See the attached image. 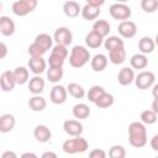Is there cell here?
<instances>
[{
    "mask_svg": "<svg viewBox=\"0 0 158 158\" xmlns=\"http://www.w3.org/2000/svg\"><path fill=\"white\" fill-rule=\"evenodd\" d=\"M128 141L135 148H141L147 143V131L141 122H132L128 126Z\"/></svg>",
    "mask_w": 158,
    "mask_h": 158,
    "instance_id": "1",
    "label": "cell"
},
{
    "mask_svg": "<svg viewBox=\"0 0 158 158\" xmlns=\"http://www.w3.org/2000/svg\"><path fill=\"white\" fill-rule=\"evenodd\" d=\"M89 59H90L89 51L81 46H75L72 49V53L69 57V64L73 68H81L89 62Z\"/></svg>",
    "mask_w": 158,
    "mask_h": 158,
    "instance_id": "2",
    "label": "cell"
},
{
    "mask_svg": "<svg viewBox=\"0 0 158 158\" xmlns=\"http://www.w3.org/2000/svg\"><path fill=\"white\" fill-rule=\"evenodd\" d=\"M88 149V142L85 138H81L80 136L77 138L67 139L63 143V151L68 154H74V153H83Z\"/></svg>",
    "mask_w": 158,
    "mask_h": 158,
    "instance_id": "3",
    "label": "cell"
},
{
    "mask_svg": "<svg viewBox=\"0 0 158 158\" xmlns=\"http://www.w3.org/2000/svg\"><path fill=\"white\" fill-rule=\"evenodd\" d=\"M36 6H37L36 0H20L12 4V11L17 16H25L31 11H33Z\"/></svg>",
    "mask_w": 158,
    "mask_h": 158,
    "instance_id": "4",
    "label": "cell"
},
{
    "mask_svg": "<svg viewBox=\"0 0 158 158\" xmlns=\"http://www.w3.org/2000/svg\"><path fill=\"white\" fill-rule=\"evenodd\" d=\"M109 11H110V15L112 16V19L121 20V22L127 21V19H130V16H131V9L125 4H114L110 6Z\"/></svg>",
    "mask_w": 158,
    "mask_h": 158,
    "instance_id": "5",
    "label": "cell"
},
{
    "mask_svg": "<svg viewBox=\"0 0 158 158\" xmlns=\"http://www.w3.org/2000/svg\"><path fill=\"white\" fill-rule=\"evenodd\" d=\"M154 74L152 72H142L137 75V78L135 79L136 81V86L141 90H146L148 88H151L154 83Z\"/></svg>",
    "mask_w": 158,
    "mask_h": 158,
    "instance_id": "6",
    "label": "cell"
},
{
    "mask_svg": "<svg viewBox=\"0 0 158 158\" xmlns=\"http://www.w3.org/2000/svg\"><path fill=\"white\" fill-rule=\"evenodd\" d=\"M72 40H73V36H72V32L69 28L67 27H59L54 32V41L57 42V44H60V46H68L72 43Z\"/></svg>",
    "mask_w": 158,
    "mask_h": 158,
    "instance_id": "7",
    "label": "cell"
},
{
    "mask_svg": "<svg viewBox=\"0 0 158 158\" xmlns=\"http://www.w3.org/2000/svg\"><path fill=\"white\" fill-rule=\"evenodd\" d=\"M117 31L123 38H132L137 33V26L132 21H122L118 25Z\"/></svg>",
    "mask_w": 158,
    "mask_h": 158,
    "instance_id": "8",
    "label": "cell"
},
{
    "mask_svg": "<svg viewBox=\"0 0 158 158\" xmlns=\"http://www.w3.org/2000/svg\"><path fill=\"white\" fill-rule=\"evenodd\" d=\"M49 98H51V101L53 104L60 105L67 100V89L62 85H56L52 88Z\"/></svg>",
    "mask_w": 158,
    "mask_h": 158,
    "instance_id": "9",
    "label": "cell"
},
{
    "mask_svg": "<svg viewBox=\"0 0 158 158\" xmlns=\"http://www.w3.org/2000/svg\"><path fill=\"white\" fill-rule=\"evenodd\" d=\"M15 78H14V72L5 70L0 75V86L4 91H11L15 88Z\"/></svg>",
    "mask_w": 158,
    "mask_h": 158,
    "instance_id": "10",
    "label": "cell"
},
{
    "mask_svg": "<svg viewBox=\"0 0 158 158\" xmlns=\"http://www.w3.org/2000/svg\"><path fill=\"white\" fill-rule=\"evenodd\" d=\"M63 128L69 136L74 137H79L83 132V125L77 120H67L63 123Z\"/></svg>",
    "mask_w": 158,
    "mask_h": 158,
    "instance_id": "11",
    "label": "cell"
},
{
    "mask_svg": "<svg viewBox=\"0 0 158 158\" xmlns=\"http://www.w3.org/2000/svg\"><path fill=\"white\" fill-rule=\"evenodd\" d=\"M33 135H35V138H36L38 142H42V143L48 142V141L51 139V137H52V133H51L49 128H48L47 126H44V125H38V126L35 128Z\"/></svg>",
    "mask_w": 158,
    "mask_h": 158,
    "instance_id": "12",
    "label": "cell"
},
{
    "mask_svg": "<svg viewBox=\"0 0 158 158\" xmlns=\"http://www.w3.org/2000/svg\"><path fill=\"white\" fill-rule=\"evenodd\" d=\"M0 32L4 36H11L15 32V23L10 17L7 16L0 17Z\"/></svg>",
    "mask_w": 158,
    "mask_h": 158,
    "instance_id": "13",
    "label": "cell"
},
{
    "mask_svg": "<svg viewBox=\"0 0 158 158\" xmlns=\"http://www.w3.org/2000/svg\"><path fill=\"white\" fill-rule=\"evenodd\" d=\"M117 79L121 85H123V86L130 85L135 79V73L131 68H122L117 75Z\"/></svg>",
    "mask_w": 158,
    "mask_h": 158,
    "instance_id": "14",
    "label": "cell"
},
{
    "mask_svg": "<svg viewBox=\"0 0 158 158\" xmlns=\"http://www.w3.org/2000/svg\"><path fill=\"white\" fill-rule=\"evenodd\" d=\"M28 67L31 69L32 73L35 74H41L44 72L46 69V60L42 57H37V58H31L28 60Z\"/></svg>",
    "mask_w": 158,
    "mask_h": 158,
    "instance_id": "15",
    "label": "cell"
},
{
    "mask_svg": "<svg viewBox=\"0 0 158 158\" xmlns=\"http://www.w3.org/2000/svg\"><path fill=\"white\" fill-rule=\"evenodd\" d=\"M15 126V117L11 114H5L0 117V131L6 133L10 132Z\"/></svg>",
    "mask_w": 158,
    "mask_h": 158,
    "instance_id": "16",
    "label": "cell"
},
{
    "mask_svg": "<svg viewBox=\"0 0 158 158\" xmlns=\"http://www.w3.org/2000/svg\"><path fill=\"white\" fill-rule=\"evenodd\" d=\"M123 48V41L116 36H111L105 41V49L109 52L118 51Z\"/></svg>",
    "mask_w": 158,
    "mask_h": 158,
    "instance_id": "17",
    "label": "cell"
},
{
    "mask_svg": "<svg viewBox=\"0 0 158 158\" xmlns=\"http://www.w3.org/2000/svg\"><path fill=\"white\" fill-rule=\"evenodd\" d=\"M100 12H101L100 7H94V6L89 5V4H86V5L83 7V10H81V16H83L85 20L91 21V20H95V19L100 15Z\"/></svg>",
    "mask_w": 158,
    "mask_h": 158,
    "instance_id": "18",
    "label": "cell"
},
{
    "mask_svg": "<svg viewBox=\"0 0 158 158\" xmlns=\"http://www.w3.org/2000/svg\"><path fill=\"white\" fill-rule=\"evenodd\" d=\"M107 65V58L104 54H96L91 59V68L94 72H102Z\"/></svg>",
    "mask_w": 158,
    "mask_h": 158,
    "instance_id": "19",
    "label": "cell"
},
{
    "mask_svg": "<svg viewBox=\"0 0 158 158\" xmlns=\"http://www.w3.org/2000/svg\"><path fill=\"white\" fill-rule=\"evenodd\" d=\"M44 89V80L41 77H33L28 83V90L32 94H40Z\"/></svg>",
    "mask_w": 158,
    "mask_h": 158,
    "instance_id": "20",
    "label": "cell"
},
{
    "mask_svg": "<svg viewBox=\"0 0 158 158\" xmlns=\"http://www.w3.org/2000/svg\"><path fill=\"white\" fill-rule=\"evenodd\" d=\"M63 11H64V14L68 17H77L81 10H80V6H79L78 2H75V1H68V2H65L63 5Z\"/></svg>",
    "mask_w": 158,
    "mask_h": 158,
    "instance_id": "21",
    "label": "cell"
},
{
    "mask_svg": "<svg viewBox=\"0 0 158 158\" xmlns=\"http://www.w3.org/2000/svg\"><path fill=\"white\" fill-rule=\"evenodd\" d=\"M102 38H104V37H101L99 33H96L95 31H91V32H89V33L86 35L85 42H86V44H88L90 48H98V47L101 46Z\"/></svg>",
    "mask_w": 158,
    "mask_h": 158,
    "instance_id": "22",
    "label": "cell"
},
{
    "mask_svg": "<svg viewBox=\"0 0 158 158\" xmlns=\"http://www.w3.org/2000/svg\"><path fill=\"white\" fill-rule=\"evenodd\" d=\"M89 115H90V109L85 104H78L73 107V116L75 118L84 120V118L89 117Z\"/></svg>",
    "mask_w": 158,
    "mask_h": 158,
    "instance_id": "23",
    "label": "cell"
},
{
    "mask_svg": "<svg viewBox=\"0 0 158 158\" xmlns=\"http://www.w3.org/2000/svg\"><path fill=\"white\" fill-rule=\"evenodd\" d=\"M138 48L139 51L143 53V54H147V53H152L153 49H154V42L152 38L149 37H142L138 42Z\"/></svg>",
    "mask_w": 158,
    "mask_h": 158,
    "instance_id": "24",
    "label": "cell"
},
{
    "mask_svg": "<svg viewBox=\"0 0 158 158\" xmlns=\"http://www.w3.org/2000/svg\"><path fill=\"white\" fill-rule=\"evenodd\" d=\"M130 63H131L132 68H135V69H144L148 64V59L144 54H135V56H132Z\"/></svg>",
    "mask_w": 158,
    "mask_h": 158,
    "instance_id": "25",
    "label": "cell"
},
{
    "mask_svg": "<svg viewBox=\"0 0 158 158\" xmlns=\"http://www.w3.org/2000/svg\"><path fill=\"white\" fill-rule=\"evenodd\" d=\"M93 31H95L96 33H99L101 37H105V36H107L109 32H110V25H109V22L105 21V20H99V21H96V22L94 23Z\"/></svg>",
    "mask_w": 158,
    "mask_h": 158,
    "instance_id": "26",
    "label": "cell"
},
{
    "mask_svg": "<svg viewBox=\"0 0 158 158\" xmlns=\"http://www.w3.org/2000/svg\"><path fill=\"white\" fill-rule=\"evenodd\" d=\"M35 43H37L38 46H41L43 49L48 51L51 47H52V43H53V40L49 35L47 33H41V35H37L36 38H35Z\"/></svg>",
    "mask_w": 158,
    "mask_h": 158,
    "instance_id": "27",
    "label": "cell"
},
{
    "mask_svg": "<svg viewBox=\"0 0 158 158\" xmlns=\"http://www.w3.org/2000/svg\"><path fill=\"white\" fill-rule=\"evenodd\" d=\"M14 78H15L16 84L23 85L28 80V70L23 67H19L14 70Z\"/></svg>",
    "mask_w": 158,
    "mask_h": 158,
    "instance_id": "28",
    "label": "cell"
},
{
    "mask_svg": "<svg viewBox=\"0 0 158 158\" xmlns=\"http://www.w3.org/2000/svg\"><path fill=\"white\" fill-rule=\"evenodd\" d=\"M28 106H30L31 110H33L36 112H40L46 107V100L41 96H33L28 100Z\"/></svg>",
    "mask_w": 158,
    "mask_h": 158,
    "instance_id": "29",
    "label": "cell"
},
{
    "mask_svg": "<svg viewBox=\"0 0 158 158\" xmlns=\"http://www.w3.org/2000/svg\"><path fill=\"white\" fill-rule=\"evenodd\" d=\"M104 94H105L104 88H101V86H99V85H94V86L88 91V100L95 104Z\"/></svg>",
    "mask_w": 158,
    "mask_h": 158,
    "instance_id": "30",
    "label": "cell"
},
{
    "mask_svg": "<svg viewBox=\"0 0 158 158\" xmlns=\"http://www.w3.org/2000/svg\"><path fill=\"white\" fill-rule=\"evenodd\" d=\"M67 91H68L73 98H75V99H81V98L85 95L84 89H83L79 84H77V83H70V84H68Z\"/></svg>",
    "mask_w": 158,
    "mask_h": 158,
    "instance_id": "31",
    "label": "cell"
},
{
    "mask_svg": "<svg viewBox=\"0 0 158 158\" xmlns=\"http://www.w3.org/2000/svg\"><path fill=\"white\" fill-rule=\"evenodd\" d=\"M109 59L111 60V63L114 64H121L125 62L126 59V52L125 49H118V51H114L109 53Z\"/></svg>",
    "mask_w": 158,
    "mask_h": 158,
    "instance_id": "32",
    "label": "cell"
},
{
    "mask_svg": "<svg viewBox=\"0 0 158 158\" xmlns=\"http://www.w3.org/2000/svg\"><path fill=\"white\" fill-rule=\"evenodd\" d=\"M62 77H63V69L62 68H52V67H49V69L47 70V78L52 83L59 81L62 79Z\"/></svg>",
    "mask_w": 158,
    "mask_h": 158,
    "instance_id": "33",
    "label": "cell"
},
{
    "mask_svg": "<svg viewBox=\"0 0 158 158\" xmlns=\"http://www.w3.org/2000/svg\"><path fill=\"white\" fill-rule=\"evenodd\" d=\"M112 104H114V96H112L111 94H107V93H105V94L95 102V105H96L98 107H100V109L110 107Z\"/></svg>",
    "mask_w": 158,
    "mask_h": 158,
    "instance_id": "34",
    "label": "cell"
},
{
    "mask_svg": "<svg viewBox=\"0 0 158 158\" xmlns=\"http://www.w3.org/2000/svg\"><path fill=\"white\" fill-rule=\"evenodd\" d=\"M141 120L143 123H147V125H152L157 121V114L152 110H144L142 111L141 114Z\"/></svg>",
    "mask_w": 158,
    "mask_h": 158,
    "instance_id": "35",
    "label": "cell"
},
{
    "mask_svg": "<svg viewBox=\"0 0 158 158\" xmlns=\"http://www.w3.org/2000/svg\"><path fill=\"white\" fill-rule=\"evenodd\" d=\"M47 51L43 49L41 46H38L37 43H32L30 47H28V54L31 56V58H37V57H42Z\"/></svg>",
    "mask_w": 158,
    "mask_h": 158,
    "instance_id": "36",
    "label": "cell"
},
{
    "mask_svg": "<svg viewBox=\"0 0 158 158\" xmlns=\"http://www.w3.org/2000/svg\"><path fill=\"white\" fill-rule=\"evenodd\" d=\"M141 7L146 12H154L158 9V1L157 0H142Z\"/></svg>",
    "mask_w": 158,
    "mask_h": 158,
    "instance_id": "37",
    "label": "cell"
},
{
    "mask_svg": "<svg viewBox=\"0 0 158 158\" xmlns=\"http://www.w3.org/2000/svg\"><path fill=\"white\" fill-rule=\"evenodd\" d=\"M109 157L110 158H125L126 151L122 146H112L109 151Z\"/></svg>",
    "mask_w": 158,
    "mask_h": 158,
    "instance_id": "38",
    "label": "cell"
},
{
    "mask_svg": "<svg viewBox=\"0 0 158 158\" xmlns=\"http://www.w3.org/2000/svg\"><path fill=\"white\" fill-rule=\"evenodd\" d=\"M48 63H49V67H52V68H62L63 63H64V59L58 57V56L51 54L49 59H48Z\"/></svg>",
    "mask_w": 158,
    "mask_h": 158,
    "instance_id": "39",
    "label": "cell"
},
{
    "mask_svg": "<svg viewBox=\"0 0 158 158\" xmlns=\"http://www.w3.org/2000/svg\"><path fill=\"white\" fill-rule=\"evenodd\" d=\"M52 54L58 56V57H60V58L65 59V57L68 56V51H67V48H65L64 46L56 44V46L53 47V49H52Z\"/></svg>",
    "mask_w": 158,
    "mask_h": 158,
    "instance_id": "40",
    "label": "cell"
},
{
    "mask_svg": "<svg viewBox=\"0 0 158 158\" xmlns=\"http://www.w3.org/2000/svg\"><path fill=\"white\" fill-rule=\"evenodd\" d=\"M89 158H106V153H105L104 149L96 148V149H93L89 153Z\"/></svg>",
    "mask_w": 158,
    "mask_h": 158,
    "instance_id": "41",
    "label": "cell"
},
{
    "mask_svg": "<svg viewBox=\"0 0 158 158\" xmlns=\"http://www.w3.org/2000/svg\"><path fill=\"white\" fill-rule=\"evenodd\" d=\"M86 4H89L94 7H100L101 5H104V0H89Z\"/></svg>",
    "mask_w": 158,
    "mask_h": 158,
    "instance_id": "42",
    "label": "cell"
},
{
    "mask_svg": "<svg viewBox=\"0 0 158 158\" xmlns=\"http://www.w3.org/2000/svg\"><path fill=\"white\" fill-rule=\"evenodd\" d=\"M151 147H152L154 151H158V133L151 139Z\"/></svg>",
    "mask_w": 158,
    "mask_h": 158,
    "instance_id": "43",
    "label": "cell"
},
{
    "mask_svg": "<svg viewBox=\"0 0 158 158\" xmlns=\"http://www.w3.org/2000/svg\"><path fill=\"white\" fill-rule=\"evenodd\" d=\"M6 53H7V48H6V44L5 43H0V58L2 59L5 56H6Z\"/></svg>",
    "mask_w": 158,
    "mask_h": 158,
    "instance_id": "44",
    "label": "cell"
},
{
    "mask_svg": "<svg viewBox=\"0 0 158 158\" xmlns=\"http://www.w3.org/2000/svg\"><path fill=\"white\" fill-rule=\"evenodd\" d=\"M1 158H17V156H16V153H15V152L6 151V152H4V153H2Z\"/></svg>",
    "mask_w": 158,
    "mask_h": 158,
    "instance_id": "45",
    "label": "cell"
},
{
    "mask_svg": "<svg viewBox=\"0 0 158 158\" xmlns=\"http://www.w3.org/2000/svg\"><path fill=\"white\" fill-rule=\"evenodd\" d=\"M41 158H58V157H57V154L53 153V152H44Z\"/></svg>",
    "mask_w": 158,
    "mask_h": 158,
    "instance_id": "46",
    "label": "cell"
},
{
    "mask_svg": "<svg viewBox=\"0 0 158 158\" xmlns=\"http://www.w3.org/2000/svg\"><path fill=\"white\" fill-rule=\"evenodd\" d=\"M152 111H154L158 115V99H154L152 102Z\"/></svg>",
    "mask_w": 158,
    "mask_h": 158,
    "instance_id": "47",
    "label": "cell"
},
{
    "mask_svg": "<svg viewBox=\"0 0 158 158\" xmlns=\"http://www.w3.org/2000/svg\"><path fill=\"white\" fill-rule=\"evenodd\" d=\"M20 158H38L35 153H31V152H27V153H23Z\"/></svg>",
    "mask_w": 158,
    "mask_h": 158,
    "instance_id": "48",
    "label": "cell"
},
{
    "mask_svg": "<svg viewBox=\"0 0 158 158\" xmlns=\"http://www.w3.org/2000/svg\"><path fill=\"white\" fill-rule=\"evenodd\" d=\"M152 94L154 96V99H158V84H156L153 86V90H152Z\"/></svg>",
    "mask_w": 158,
    "mask_h": 158,
    "instance_id": "49",
    "label": "cell"
},
{
    "mask_svg": "<svg viewBox=\"0 0 158 158\" xmlns=\"http://www.w3.org/2000/svg\"><path fill=\"white\" fill-rule=\"evenodd\" d=\"M156 44L158 46V33H157V36H156Z\"/></svg>",
    "mask_w": 158,
    "mask_h": 158,
    "instance_id": "50",
    "label": "cell"
},
{
    "mask_svg": "<svg viewBox=\"0 0 158 158\" xmlns=\"http://www.w3.org/2000/svg\"><path fill=\"white\" fill-rule=\"evenodd\" d=\"M156 158H158V157H156Z\"/></svg>",
    "mask_w": 158,
    "mask_h": 158,
    "instance_id": "51",
    "label": "cell"
}]
</instances>
